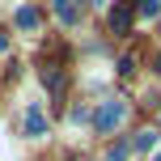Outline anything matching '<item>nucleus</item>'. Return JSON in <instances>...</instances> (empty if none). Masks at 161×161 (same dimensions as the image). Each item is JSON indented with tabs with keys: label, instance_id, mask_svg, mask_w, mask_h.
I'll return each mask as SVG.
<instances>
[{
	"label": "nucleus",
	"instance_id": "f03ea898",
	"mask_svg": "<svg viewBox=\"0 0 161 161\" xmlns=\"http://www.w3.org/2000/svg\"><path fill=\"white\" fill-rule=\"evenodd\" d=\"M131 17H136V0H119V4L110 8V30L114 34H127Z\"/></svg>",
	"mask_w": 161,
	"mask_h": 161
},
{
	"label": "nucleus",
	"instance_id": "6e6552de",
	"mask_svg": "<svg viewBox=\"0 0 161 161\" xmlns=\"http://www.w3.org/2000/svg\"><path fill=\"white\" fill-rule=\"evenodd\" d=\"M110 161H127V144H114L110 148Z\"/></svg>",
	"mask_w": 161,
	"mask_h": 161
},
{
	"label": "nucleus",
	"instance_id": "1a4fd4ad",
	"mask_svg": "<svg viewBox=\"0 0 161 161\" xmlns=\"http://www.w3.org/2000/svg\"><path fill=\"white\" fill-rule=\"evenodd\" d=\"M4 47H8V38H4V34H0V51H4Z\"/></svg>",
	"mask_w": 161,
	"mask_h": 161
},
{
	"label": "nucleus",
	"instance_id": "423d86ee",
	"mask_svg": "<svg viewBox=\"0 0 161 161\" xmlns=\"http://www.w3.org/2000/svg\"><path fill=\"white\" fill-rule=\"evenodd\" d=\"M153 144H157V131H140V136H136V148H140V153H148Z\"/></svg>",
	"mask_w": 161,
	"mask_h": 161
},
{
	"label": "nucleus",
	"instance_id": "9d476101",
	"mask_svg": "<svg viewBox=\"0 0 161 161\" xmlns=\"http://www.w3.org/2000/svg\"><path fill=\"white\" fill-rule=\"evenodd\" d=\"M157 72H161V55H157Z\"/></svg>",
	"mask_w": 161,
	"mask_h": 161
},
{
	"label": "nucleus",
	"instance_id": "f257e3e1",
	"mask_svg": "<svg viewBox=\"0 0 161 161\" xmlns=\"http://www.w3.org/2000/svg\"><path fill=\"white\" fill-rule=\"evenodd\" d=\"M123 119H127V102H123V97H110V102H102V110L93 114V127H97V136H110Z\"/></svg>",
	"mask_w": 161,
	"mask_h": 161
},
{
	"label": "nucleus",
	"instance_id": "0eeeda50",
	"mask_svg": "<svg viewBox=\"0 0 161 161\" xmlns=\"http://www.w3.org/2000/svg\"><path fill=\"white\" fill-rule=\"evenodd\" d=\"M157 8H161V0H140V13H144V17H153Z\"/></svg>",
	"mask_w": 161,
	"mask_h": 161
},
{
	"label": "nucleus",
	"instance_id": "7ed1b4c3",
	"mask_svg": "<svg viewBox=\"0 0 161 161\" xmlns=\"http://www.w3.org/2000/svg\"><path fill=\"white\" fill-rule=\"evenodd\" d=\"M25 131H30V136H42V131H47V114H42L38 106L25 110Z\"/></svg>",
	"mask_w": 161,
	"mask_h": 161
},
{
	"label": "nucleus",
	"instance_id": "9b49d317",
	"mask_svg": "<svg viewBox=\"0 0 161 161\" xmlns=\"http://www.w3.org/2000/svg\"><path fill=\"white\" fill-rule=\"evenodd\" d=\"M153 161H161V157H153Z\"/></svg>",
	"mask_w": 161,
	"mask_h": 161
},
{
	"label": "nucleus",
	"instance_id": "20e7f679",
	"mask_svg": "<svg viewBox=\"0 0 161 161\" xmlns=\"http://www.w3.org/2000/svg\"><path fill=\"white\" fill-rule=\"evenodd\" d=\"M55 17L72 25V21H76V4H72V0H55Z\"/></svg>",
	"mask_w": 161,
	"mask_h": 161
},
{
	"label": "nucleus",
	"instance_id": "39448f33",
	"mask_svg": "<svg viewBox=\"0 0 161 161\" xmlns=\"http://www.w3.org/2000/svg\"><path fill=\"white\" fill-rule=\"evenodd\" d=\"M17 25H21V30H34V25H38V13H34V8H21V13H17Z\"/></svg>",
	"mask_w": 161,
	"mask_h": 161
}]
</instances>
